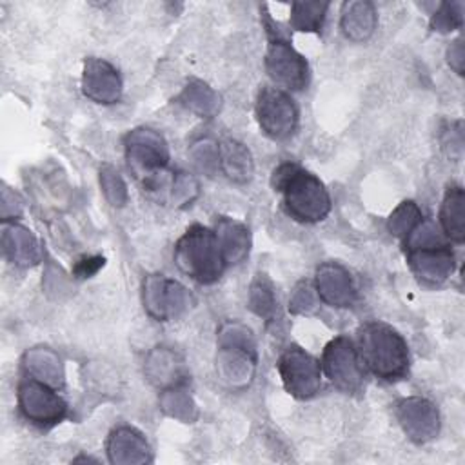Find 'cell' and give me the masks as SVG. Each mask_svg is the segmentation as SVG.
I'll list each match as a JSON object with an SVG mask.
<instances>
[{"instance_id": "1", "label": "cell", "mask_w": 465, "mask_h": 465, "mask_svg": "<svg viewBox=\"0 0 465 465\" xmlns=\"http://www.w3.org/2000/svg\"><path fill=\"white\" fill-rule=\"evenodd\" d=\"M271 185L283 196L287 214L298 222L316 223L331 211V196L323 182L298 163H280L272 171Z\"/></svg>"}, {"instance_id": "2", "label": "cell", "mask_w": 465, "mask_h": 465, "mask_svg": "<svg viewBox=\"0 0 465 465\" xmlns=\"http://www.w3.org/2000/svg\"><path fill=\"white\" fill-rule=\"evenodd\" d=\"M358 354L363 367L381 380L394 381L409 372V347L403 336L383 322H367L358 331Z\"/></svg>"}, {"instance_id": "3", "label": "cell", "mask_w": 465, "mask_h": 465, "mask_svg": "<svg viewBox=\"0 0 465 465\" xmlns=\"http://www.w3.org/2000/svg\"><path fill=\"white\" fill-rule=\"evenodd\" d=\"M216 341V374L220 381L232 391L247 389L252 383L258 361L251 329L240 322H225L218 329Z\"/></svg>"}, {"instance_id": "4", "label": "cell", "mask_w": 465, "mask_h": 465, "mask_svg": "<svg viewBox=\"0 0 465 465\" xmlns=\"http://www.w3.org/2000/svg\"><path fill=\"white\" fill-rule=\"evenodd\" d=\"M174 262L178 269L198 283H214L223 269L225 262L213 229L200 223L191 225L174 245Z\"/></svg>"}, {"instance_id": "5", "label": "cell", "mask_w": 465, "mask_h": 465, "mask_svg": "<svg viewBox=\"0 0 465 465\" xmlns=\"http://www.w3.org/2000/svg\"><path fill=\"white\" fill-rule=\"evenodd\" d=\"M124 151L129 169L143 178L145 187L151 189L158 174H162L169 163V145L165 138L149 127H134L124 136Z\"/></svg>"}, {"instance_id": "6", "label": "cell", "mask_w": 465, "mask_h": 465, "mask_svg": "<svg viewBox=\"0 0 465 465\" xmlns=\"http://www.w3.org/2000/svg\"><path fill=\"white\" fill-rule=\"evenodd\" d=\"M254 114L260 129L272 140L289 138L298 127V107L292 96L280 89L263 85L256 94Z\"/></svg>"}, {"instance_id": "7", "label": "cell", "mask_w": 465, "mask_h": 465, "mask_svg": "<svg viewBox=\"0 0 465 465\" xmlns=\"http://www.w3.org/2000/svg\"><path fill=\"white\" fill-rule=\"evenodd\" d=\"M322 371L343 392H358L365 383V367L354 341L347 336H336L325 345Z\"/></svg>"}, {"instance_id": "8", "label": "cell", "mask_w": 465, "mask_h": 465, "mask_svg": "<svg viewBox=\"0 0 465 465\" xmlns=\"http://www.w3.org/2000/svg\"><path fill=\"white\" fill-rule=\"evenodd\" d=\"M142 303L151 318L171 322L191 307V292L165 274H147L142 282Z\"/></svg>"}, {"instance_id": "9", "label": "cell", "mask_w": 465, "mask_h": 465, "mask_svg": "<svg viewBox=\"0 0 465 465\" xmlns=\"http://www.w3.org/2000/svg\"><path fill=\"white\" fill-rule=\"evenodd\" d=\"M16 401L22 416L40 427H53L67 416V403L56 389L35 378L18 383Z\"/></svg>"}, {"instance_id": "10", "label": "cell", "mask_w": 465, "mask_h": 465, "mask_svg": "<svg viewBox=\"0 0 465 465\" xmlns=\"http://www.w3.org/2000/svg\"><path fill=\"white\" fill-rule=\"evenodd\" d=\"M278 372L285 391L298 400L316 396L322 387V363L298 345H291L280 354Z\"/></svg>"}, {"instance_id": "11", "label": "cell", "mask_w": 465, "mask_h": 465, "mask_svg": "<svg viewBox=\"0 0 465 465\" xmlns=\"http://www.w3.org/2000/svg\"><path fill=\"white\" fill-rule=\"evenodd\" d=\"M265 71L272 82L289 89L302 91L309 84V64L289 40L274 35L269 38L265 51Z\"/></svg>"}, {"instance_id": "12", "label": "cell", "mask_w": 465, "mask_h": 465, "mask_svg": "<svg viewBox=\"0 0 465 465\" xmlns=\"http://www.w3.org/2000/svg\"><path fill=\"white\" fill-rule=\"evenodd\" d=\"M394 416L414 443H427L440 432V411L438 407L421 396H407L394 403Z\"/></svg>"}, {"instance_id": "13", "label": "cell", "mask_w": 465, "mask_h": 465, "mask_svg": "<svg viewBox=\"0 0 465 465\" xmlns=\"http://www.w3.org/2000/svg\"><path fill=\"white\" fill-rule=\"evenodd\" d=\"M124 84L118 69L104 58L89 56L82 69V93L102 105L116 104L122 98Z\"/></svg>"}, {"instance_id": "14", "label": "cell", "mask_w": 465, "mask_h": 465, "mask_svg": "<svg viewBox=\"0 0 465 465\" xmlns=\"http://www.w3.org/2000/svg\"><path fill=\"white\" fill-rule=\"evenodd\" d=\"M407 262L412 272L425 283H443L456 267L454 252L447 242L407 247Z\"/></svg>"}, {"instance_id": "15", "label": "cell", "mask_w": 465, "mask_h": 465, "mask_svg": "<svg viewBox=\"0 0 465 465\" xmlns=\"http://www.w3.org/2000/svg\"><path fill=\"white\" fill-rule=\"evenodd\" d=\"M314 289L323 303L336 309L351 307L356 300V287L349 271L336 262L318 265L314 274Z\"/></svg>"}, {"instance_id": "16", "label": "cell", "mask_w": 465, "mask_h": 465, "mask_svg": "<svg viewBox=\"0 0 465 465\" xmlns=\"http://www.w3.org/2000/svg\"><path fill=\"white\" fill-rule=\"evenodd\" d=\"M105 450L113 465H142L153 460L145 436L129 425H120L111 430Z\"/></svg>"}, {"instance_id": "17", "label": "cell", "mask_w": 465, "mask_h": 465, "mask_svg": "<svg viewBox=\"0 0 465 465\" xmlns=\"http://www.w3.org/2000/svg\"><path fill=\"white\" fill-rule=\"evenodd\" d=\"M0 243L4 256L16 267H33L42 260V249L33 231L11 220L2 222Z\"/></svg>"}, {"instance_id": "18", "label": "cell", "mask_w": 465, "mask_h": 465, "mask_svg": "<svg viewBox=\"0 0 465 465\" xmlns=\"http://www.w3.org/2000/svg\"><path fill=\"white\" fill-rule=\"evenodd\" d=\"M145 378L162 389H169L174 385H183L187 381L185 363L176 351L165 345H158L149 351L143 363Z\"/></svg>"}, {"instance_id": "19", "label": "cell", "mask_w": 465, "mask_h": 465, "mask_svg": "<svg viewBox=\"0 0 465 465\" xmlns=\"http://www.w3.org/2000/svg\"><path fill=\"white\" fill-rule=\"evenodd\" d=\"M213 231L225 265H236L247 258L251 251V231L245 223L229 216H220Z\"/></svg>"}, {"instance_id": "20", "label": "cell", "mask_w": 465, "mask_h": 465, "mask_svg": "<svg viewBox=\"0 0 465 465\" xmlns=\"http://www.w3.org/2000/svg\"><path fill=\"white\" fill-rule=\"evenodd\" d=\"M22 367L31 378L44 381L54 389L64 385L65 372L62 358L49 347L38 345L27 349L22 356Z\"/></svg>"}, {"instance_id": "21", "label": "cell", "mask_w": 465, "mask_h": 465, "mask_svg": "<svg viewBox=\"0 0 465 465\" xmlns=\"http://www.w3.org/2000/svg\"><path fill=\"white\" fill-rule=\"evenodd\" d=\"M378 24L376 9L367 0H351L341 5L340 27L352 42H365L374 35Z\"/></svg>"}, {"instance_id": "22", "label": "cell", "mask_w": 465, "mask_h": 465, "mask_svg": "<svg viewBox=\"0 0 465 465\" xmlns=\"http://www.w3.org/2000/svg\"><path fill=\"white\" fill-rule=\"evenodd\" d=\"M220 171L234 183H247L254 174L252 154L242 142L225 138L218 143Z\"/></svg>"}, {"instance_id": "23", "label": "cell", "mask_w": 465, "mask_h": 465, "mask_svg": "<svg viewBox=\"0 0 465 465\" xmlns=\"http://www.w3.org/2000/svg\"><path fill=\"white\" fill-rule=\"evenodd\" d=\"M441 232L461 243L465 240V193L461 185H449L440 207Z\"/></svg>"}, {"instance_id": "24", "label": "cell", "mask_w": 465, "mask_h": 465, "mask_svg": "<svg viewBox=\"0 0 465 465\" xmlns=\"http://www.w3.org/2000/svg\"><path fill=\"white\" fill-rule=\"evenodd\" d=\"M176 102L198 118H213L220 111V94L203 80H189L180 91Z\"/></svg>"}, {"instance_id": "25", "label": "cell", "mask_w": 465, "mask_h": 465, "mask_svg": "<svg viewBox=\"0 0 465 465\" xmlns=\"http://www.w3.org/2000/svg\"><path fill=\"white\" fill-rule=\"evenodd\" d=\"M158 403L163 414L174 418L183 423H193L198 418V407L193 396L183 389V385H174L169 389H162L158 396Z\"/></svg>"}, {"instance_id": "26", "label": "cell", "mask_w": 465, "mask_h": 465, "mask_svg": "<svg viewBox=\"0 0 465 465\" xmlns=\"http://www.w3.org/2000/svg\"><path fill=\"white\" fill-rule=\"evenodd\" d=\"M329 2H294L289 24L302 33H320L325 22Z\"/></svg>"}, {"instance_id": "27", "label": "cell", "mask_w": 465, "mask_h": 465, "mask_svg": "<svg viewBox=\"0 0 465 465\" xmlns=\"http://www.w3.org/2000/svg\"><path fill=\"white\" fill-rule=\"evenodd\" d=\"M249 309L265 322H272L276 316V296L271 280L265 274H256L249 285L247 296Z\"/></svg>"}, {"instance_id": "28", "label": "cell", "mask_w": 465, "mask_h": 465, "mask_svg": "<svg viewBox=\"0 0 465 465\" xmlns=\"http://www.w3.org/2000/svg\"><path fill=\"white\" fill-rule=\"evenodd\" d=\"M421 220H423V214L420 207L412 200H405L387 218V231L392 236L405 240Z\"/></svg>"}, {"instance_id": "29", "label": "cell", "mask_w": 465, "mask_h": 465, "mask_svg": "<svg viewBox=\"0 0 465 465\" xmlns=\"http://www.w3.org/2000/svg\"><path fill=\"white\" fill-rule=\"evenodd\" d=\"M100 187H102V193H104L105 200L109 202V205L124 207L127 203L129 191H127V185L116 167H113L109 163H104L100 167Z\"/></svg>"}, {"instance_id": "30", "label": "cell", "mask_w": 465, "mask_h": 465, "mask_svg": "<svg viewBox=\"0 0 465 465\" xmlns=\"http://www.w3.org/2000/svg\"><path fill=\"white\" fill-rule=\"evenodd\" d=\"M189 156L198 171H202L207 176H213L220 171V151L218 142L211 138H202L194 142L189 149Z\"/></svg>"}, {"instance_id": "31", "label": "cell", "mask_w": 465, "mask_h": 465, "mask_svg": "<svg viewBox=\"0 0 465 465\" xmlns=\"http://www.w3.org/2000/svg\"><path fill=\"white\" fill-rule=\"evenodd\" d=\"M463 2H443L430 16V27L438 33H450L463 25Z\"/></svg>"}, {"instance_id": "32", "label": "cell", "mask_w": 465, "mask_h": 465, "mask_svg": "<svg viewBox=\"0 0 465 465\" xmlns=\"http://www.w3.org/2000/svg\"><path fill=\"white\" fill-rule=\"evenodd\" d=\"M200 193L198 180L183 171L174 173L173 182H171V191H169V200L174 207H187L194 202V198Z\"/></svg>"}, {"instance_id": "33", "label": "cell", "mask_w": 465, "mask_h": 465, "mask_svg": "<svg viewBox=\"0 0 465 465\" xmlns=\"http://www.w3.org/2000/svg\"><path fill=\"white\" fill-rule=\"evenodd\" d=\"M316 289L309 282H298L289 296L291 314H312L318 309Z\"/></svg>"}, {"instance_id": "34", "label": "cell", "mask_w": 465, "mask_h": 465, "mask_svg": "<svg viewBox=\"0 0 465 465\" xmlns=\"http://www.w3.org/2000/svg\"><path fill=\"white\" fill-rule=\"evenodd\" d=\"M105 263V258L96 254V256H82L76 260L74 267H73V274L76 278H91L93 274H96Z\"/></svg>"}, {"instance_id": "35", "label": "cell", "mask_w": 465, "mask_h": 465, "mask_svg": "<svg viewBox=\"0 0 465 465\" xmlns=\"http://www.w3.org/2000/svg\"><path fill=\"white\" fill-rule=\"evenodd\" d=\"M22 211V198L9 191V187L2 189V222L11 220V216H18Z\"/></svg>"}, {"instance_id": "36", "label": "cell", "mask_w": 465, "mask_h": 465, "mask_svg": "<svg viewBox=\"0 0 465 465\" xmlns=\"http://www.w3.org/2000/svg\"><path fill=\"white\" fill-rule=\"evenodd\" d=\"M447 62L450 65V69L456 73V74H463V69H465V49H463V40L461 38H456L449 49H447Z\"/></svg>"}]
</instances>
